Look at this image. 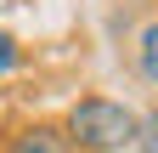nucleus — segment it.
Wrapping results in <instances>:
<instances>
[{
    "label": "nucleus",
    "mask_w": 158,
    "mask_h": 153,
    "mask_svg": "<svg viewBox=\"0 0 158 153\" xmlns=\"http://www.w3.org/2000/svg\"><path fill=\"white\" fill-rule=\"evenodd\" d=\"M68 142L85 147V153H113V147H135V130H141V119L113 102V97H85L68 108Z\"/></svg>",
    "instance_id": "1"
},
{
    "label": "nucleus",
    "mask_w": 158,
    "mask_h": 153,
    "mask_svg": "<svg viewBox=\"0 0 158 153\" xmlns=\"http://www.w3.org/2000/svg\"><path fill=\"white\" fill-rule=\"evenodd\" d=\"M6 153H79V147L68 142L62 125H28V130H17V136H11Z\"/></svg>",
    "instance_id": "2"
},
{
    "label": "nucleus",
    "mask_w": 158,
    "mask_h": 153,
    "mask_svg": "<svg viewBox=\"0 0 158 153\" xmlns=\"http://www.w3.org/2000/svg\"><path fill=\"white\" fill-rule=\"evenodd\" d=\"M135 57H141V74L158 85V23H147V28H141V40H135Z\"/></svg>",
    "instance_id": "3"
},
{
    "label": "nucleus",
    "mask_w": 158,
    "mask_h": 153,
    "mask_svg": "<svg viewBox=\"0 0 158 153\" xmlns=\"http://www.w3.org/2000/svg\"><path fill=\"white\" fill-rule=\"evenodd\" d=\"M135 153H158V108L141 119V130H135Z\"/></svg>",
    "instance_id": "4"
},
{
    "label": "nucleus",
    "mask_w": 158,
    "mask_h": 153,
    "mask_svg": "<svg viewBox=\"0 0 158 153\" xmlns=\"http://www.w3.org/2000/svg\"><path fill=\"white\" fill-rule=\"evenodd\" d=\"M6 68H17V40L0 34V74H6Z\"/></svg>",
    "instance_id": "5"
}]
</instances>
